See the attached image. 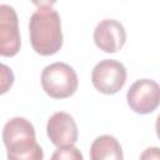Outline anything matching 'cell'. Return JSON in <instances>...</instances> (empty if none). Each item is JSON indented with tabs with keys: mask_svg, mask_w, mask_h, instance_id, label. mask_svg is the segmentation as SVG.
Returning a JSON list of instances; mask_svg holds the SVG:
<instances>
[{
	"mask_svg": "<svg viewBox=\"0 0 160 160\" xmlns=\"http://www.w3.org/2000/svg\"><path fill=\"white\" fill-rule=\"evenodd\" d=\"M29 21L30 44L35 52L49 56L56 54L62 46L61 20L52 2H39Z\"/></svg>",
	"mask_w": 160,
	"mask_h": 160,
	"instance_id": "6da1fadb",
	"label": "cell"
},
{
	"mask_svg": "<svg viewBox=\"0 0 160 160\" xmlns=\"http://www.w3.org/2000/svg\"><path fill=\"white\" fill-rule=\"evenodd\" d=\"M8 160H42L44 151L35 138L34 125L25 118H12L2 129Z\"/></svg>",
	"mask_w": 160,
	"mask_h": 160,
	"instance_id": "7a4b0ae2",
	"label": "cell"
},
{
	"mask_svg": "<svg viewBox=\"0 0 160 160\" xmlns=\"http://www.w3.org/2000/svg\"><path fill=\"white\" fill-rule=\"evenodd\" d=\"M79 85L78 75L70 65L56 61L44 68L41 72V86L52 99H66L71 96Z\"/></svg>",
	"mask_w": 160,
	"mask_h": 160,
	"instance_id": "3957f363",
	"label": "cell"
},
{
	"mask_svg": "<svg viewBox=\"0 0 160 160\" xmlns=\"http://www.w3.org/2000/svg\"><path fill=\"white\" fill-rule=\"evenodd\" d=\"M126 81V68L115 59H105L98 62L91 71L94 88L106 95L116 94Z\"/></svg>",
	"mask_w": 160,
	"mask_h": 160,
	"instance_id": "277c9868",
	"label": "cell"
},
{
	"mask_svg": "<svg viewBox=\"0 0 160 160\" xmlns=\"http://www.w3.org/2000/svg\"><path fill=\"white\" fill-rule=\"evenodd\" d=\"M128 105L136 114H150L160 105V85L151 79L136 80L128 90Z\"/></svg>",
	"mask_w": 160,
	"mask_h": 160,
	"instance_id": "5b68a950",
	"label": "cell"
},
{
	"mask_svg": "<svg viewBox=\"0 0 160 160\" xmlns=\"http://www.w3.org/2000/svg\"><path fill=\"white\" fill-rule=\"evenodd\" d=\"M18 15L12 6L0 5V55L14 56L20 50Z\"/></svg>",
	"mask_w": 160,
	"mask_h": 160,
	"instance_id": "8992f818",
	"label": "cell"
},
{
	"mask_svg": "<svg viewBox=\"0 0 160 160\" xmlns=\"http://www.w3.org/2000/svg\"><path fill=\"white\" fill-rule=\"evenodd\" d=\"M46 132L50 141L58 148L71 146L78 141L79 131L74 118L65 112H54L46 124Z\"/></svg>",
	"mask_w": 160,
	"mask_h": 160,
	"instance_id": "52a82bcc",
	"label": "cell"
},
{
	"mask_svg": "<svg viewBox=\"0 0 160 160\" xmlns=\"http://www.w3.org/2000/svg\"><path fill=\"white\" fill-rule=\"evenodd\" d=\"M94 41L104 52H118L126 41L125 28L115 19H104L94 30Z\"/></svg>",
	"mask_w": 160,
	"mask_h": 160,
	"instance_id": "ba28073f",
	"label": "cell"
},
{
	"mask_svg": "<svg viewBox=\"0 0 160 160\" xmlns=\"http://www.w3.org/2000/svg\"><path fill=\"white\" fill-rule=\"evenodd\" d=\"M90 160H124L119 140L112 135L98 136L90 146Z\"/></svg>",
	"mask_w": 160,
	"mask_h": 160,
	"instance_id": "9c48e42d",
	"label": "cell"
},
{
	"mask_svg": "<svg viewBox=\"0 0 160 160\" xmlns=\"http://www.w3.org/2000/svg\"><path fill=\"white\" fill-rule=\"evenodd\" d=\"M50 160H84V156L76 146L71 145V146L58 148L52 152Z\"/></svg>",
	"mask_w": 160,
	"mask_h": 160,
	"instance_id": "30bf717a",
	"label": "cell"
},
{
	"mask_svg": "<svg viewBox=\"0 0 160 160\" xmlns=\"http://www.w3.org/2000/svg\"><path fill=\"white\" fill-rule=\"evenodd\" d=\"M1 78H2V80H1V94H4V92L8 91V89L14 82L12 71L5 64H1Z\"/></svg>",
	"mask_w": 160,
	"mask_h": 160,
	"instance_id": "8fae6325",
	"label": "cell"
},
{
	"mask_svg": "<svg viewBox=\"0 0 160 160\" xmlns=\"http://www.w3.org/2000/svg\"><path fill=\"white\" fill-rule=\"evenodd\" d=\"M139 160H160V148L152 146L145 149L141 152Z\"/></svg>",
	"mask_w": 160,
	"mask_h": 160,
	"instance_id": "7c38bea8",
	"label": "cell"
},
{
	"mask_svg": "<svg viewBox=\"0 0 160 160\" xmlns=\"http://www.w3.org/2000/svg\"><path fill=\"white\" fill-rule=\"evenodd\" d=\"M155 129H156V135H158V138L160 139V115H159V116H158V119H156Z\"/></svg>",
	"mask_w": 160,
	"mask_h": 160,
	"instance_id": "4fadbf2b",
	"label": "cell"
}]
</instances>
